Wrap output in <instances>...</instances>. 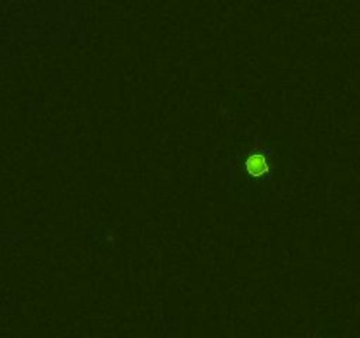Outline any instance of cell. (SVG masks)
I'll use <instances>...</instances> for the list:
<instances>
[{
    "label": "cell",
    "mask_w": 360,
    "mask_h": 338,
    "mask_svg": "<svg viewBox=\"0 0 360 338\" xmlns=\"http://www.w3.org/2000/svg\"><path fill=\"white\" fill-rule=\"evenodd\" d=\"M268 159L265 157V153H251L249 157L246 159V169L247 173L255 178H259L263 174L268 173Z\"/></svg>",
    "instance_id": "1"
}]
</instances>
